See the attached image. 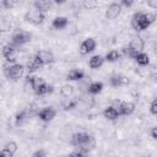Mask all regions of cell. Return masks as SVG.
Segmentation results:
<instances>
[{
    "instance_id": "obj_35",
    "label": "cell",
    "mask_w": 157,
    "mask_h": 157,
    "mask_svg": "<svg viewBox=\"0 0 157 157\" xmlns=\"http://www.w3.org/2000/svg\"><path fill=\"white\" fill-rule=\"evenodd\" d=\"M85 6L91 9V7H94L96 6V0H85Z\"/></svg>"
},
{
    "instance_id": "obj_4",
    "label": "cell",
    "mask_w": 157,
    "mask_h": 157,
    "mask_svg": "<svg viewBox=\"0 0 157 157\" xmlns=\"http://www.w3.org/2000/svg\"><path fill=\"white\" fill-rule=\"evenodd\" d=\"M31 39H32V34L29 32L23 31V29H17L11 36V44H13L15 47H21L31 42Z\"/></svg>"
},
{
    "instance_id": "obj_17",
    "label": "cell",
    "mask_w": 157,
    "mask_h": 157,
    "mask_svg": "<svg viewBox=\"0 0 157 157\" xmlns=\"http://www.w3.org/2000/svg\"><path fill=\"white\" fill-rule=\"evenodd\" d=\"M42 67H43V65L39 63V60H38L36 56L31 58V59L27 61V64H26V69H27V71H28L29 74H33V72L38 71L39 69H42Z\"/></svg>"
},
{
    "instance_id": "obj_28",
    "label": "cell",
    "mask_w": 157,
    "mask_h": 157,
    "mask_svg": "<svg viewBox=\"0 0 157 157\" xmlns=\"http://www.w3.org/2000/svg\"><path fill=\"white\" fill-rule=\"evenodd\" d=\"M18 4V0H1V7L4 9H13Z\"/></svg>"
},
{
    "instance_id": "obj_24",
    "label": "cell",
    "mask_w": 157,
    "mask_h": 157,
    "mask_svg": "<svg viewBox=\"0 0 157 157\" xmlns=\"http://www.w3.org/2000/svg\"><path fill=\"white\" fill-rule=\"evenodd\" d=\"M76 105H77V101L72 99L70 97H64V99L61 101V108L64 110H71V109L76 108Z\"/></svg>"
},
{
    "instance_id": "obj_34",
    "label": "cell",
    "mask_w": 157,
    "mask_h": 157,
    "mask_svg": "<svg viewBox=\"0 0 157 157\" xmlns=\"http://www.w3.org/2000/svg\"><path fill=\"white\" fill-rule=\"evenodd\" d=\"M150 135L153 140H157V128L156 126H152L151 130H150Z\"/></svg>"
},
{
    "instance_id": "obj_27",
    "label": "cell",
    "mask_w": 157,
    "mask_h": 157,
    "mask_svg": "<svg viewBox=\"0 0 157 157\" xmlns=\"http://www.w3.org/2000/svg\"><path fill=\"white\" fill-rule=\"evenodd\" d=\"M120 54H123V55H125V56H128V58H130V59H134L135 55L137 54V52H135L134 49H131V48L128 45V47H124V48L121 49Z\"/></svg>"
},
{
    "instance_id": "obj_19",
    "label": "cell",
    "mask_w": 157,
    "mask_h": 157,
    "mask_svg": "<svg viewBox=\"0 0 157 157\" xmlns=\"http://www.w3.org/2000/svg\"><path fill=\"white\" fill-rule=\"evenodd\" d=\"M104 56H102V55H99V54H96V55H93L91 59H90V61H88V66L91 67V69H93V70H97V69H99L103 64H104Z\"/></svg>"
},
{
    "instance_id": "obj_33",
    "label": "cell",
    "mask_w": 157,
    "mask_h": 157,
    "mask_svg": "<svg viewBox=\"0 0 157 157\" xmlns=\"http://www.w3.org/2000/svg\"><path fill=\"white\" fill-rule=\"evenodd\" d=\"M0 156H1V157H12L13 155H12L11 152H9L6 148H1V150H0Z\"/></svg>"
},
{
    "instance_id": "obj_11",
    "label": "cell",
    "mask_w": 157,
    "mask_h": 157,
    "mask_svg": "<svg viewBox=\"0 0 157 157\" xmlns=\"http://www.w3.org/2000/svg\"><path fill=\"white\" fill-rule=\"evenodd\" d=\"M128 83H129V80L120 74H113L109 77V85L112 87H120V86H124Z\"/></svg>"
},
{
    "instance_id": "obj_22",
    "label": "cell",
    "mask_w": 157,
    "mask_h": 157,
    "mask_svg": "<svg viewBox=\"0 0 157 157\" xmlns=\"http://www.w3.org/2000/svg\"><path fill=\"white\" fill-rule=\"evenodd\" d=\"M134 60L140 66H147L150 64V56L146 53H144V52H137V54L135 55Z\"/></svg>"
},
{
    "instance_id": "obj_16",
    "label": "cell",
    "mask_w": 157,
    "mask_h": 157,
    "mask_svg": "<svg viewBox=\"0 0 157 157\" xmlns=\"http://www.w3.org/2000/svg\"><path fill=\"white\" fill-rule=\"evenodd\" d=\"M52 4H53V0H36L33 6H34L36 10L45 13L52 7Z\"/></svg>"
},
{
    "instance_id": "obj_29",
    "label": "cell",
    "mask_w": 157,
    "mask_h": 157,
    "mask_svg": "<svg viewBox=\"0 0 157 157\" xmlns=\"http://www.w3.org/2000/svg\"><path fill=\"white\" fill-rule=\"evenodd\" d=\"M4 148H6L9 152H11V153L15 156V153H16V151H17V144L13 142V141H10V142H7V144L4 146Z\"/></svg>"
},
{
    "instance_id": "obj_32",
    "label": "cell",
    "mask_w": 157,
    "mask_h": 157,
    "mask_svg": "<svg viewBox=\"0 0 157 157\" xmlns=\"http://www.w3.org/2000/svg\"><path fill=\"white\" fill-rule=\"evenodd\" d=\"M45 156H47V152L43 150H37L32 153V157H45Z\"/></svg>"
},
{
    "instance_id": "obj_12",
    "label": "cell",
    "mask_w": 157,
    "mask_h": 157,
    "mask_svg": "<svg viewBox=\"0 0 157 157\" xmlns=\"http://www.w3.org/2000/svg\"><path fill=\"white\" fill-rule=\"evenodd\" d=\"M33 92H34L37 96H39V97L45 96V94H50V93L54 92V86H53V85H49V83H47V82H44V83L37 86V87L33 90Z\"/></svg>"
},
{
    "instance_id": "obj_18",
    "label": "cell",
    "mask_w": 157,
    "mask_h": 157,
    "mask_svg": "<svg viewBox=\"0 0 157 157\" xmlns=\"http://www.w3.org/2000/svg\"><path fill=\"white\" fill-rule=\"evenodd\" d=\"M83 77H85V72L80 69H71L66 75L67 81H81Z\"/></svg>"
},
{
    "instance_id": "obj_9",
    "label": "cell",
    "mask_w": 157,
    "mask_h": 157,
    "mask_svg": "<svg viewBox=\"0 0 157 157\" xmlns=\"http://www.w3.org/2000/svg\"><path fill=\"white\" fill-rule=\"evenodd\" d=\"M97 47V43L93 38H86L81 44H80V53L82 55H87L90 53H92Z\"/></svg>"
},
{
    "instance_id": "obj_6",
    "label": "cell",
    "mask_w": 157,
    "mask_h": 157,
    "mask_svg": "<svg viewBox=\"0 0 157 157\" xmlns=\"http://www.w3.org/2000/svg\"><path fill=\"white\" fill-rule=\"evenodd\" d=\"M17 47H15L13 44L9 43V44H5L2 47V50H1V54L4 56V59L7 61V63H15L16 61V56H17V50H16Z\"/></svg>"
},
{
    "instance_id": "obj_26",
    "label": "cell",
    "mask_w": 157,
    "mask_h": 157,
    "mask_svg": "<svg viewBox=\"0 0 157 157\" xmlns=\"http://www.w3.org/2000/svg\"><path fill=\"white\" fill-rule=\"evenodd\" d=\"M72 93H74V87L71 85H64L60 88V94L63 97H71Z\"/></svg>"
},
{
    "instance_id": "obj_8",
    "label": "cell",
    "mask_w": 157,
    "mask_h": 157,
    "mask_svg": "<svg viewBox=\"0 0 157 157\" xmlns=\"http://www.w3.org/2000/svg\"><path fill=\"white\" fill-rule=\"evenodd\" d=\"M34 56L39 60V63H40L43 66H44V65H49V64H52V63L54 61V55H53V53H52L50 50H47V49L38 50Z\"/></svg>"
},
{
    "instance_id": "obj_2",
    "label": "cell",
    "mask_w": 157,
    "mask_h": 157,
    "mask_svg": "<svg viewBox=\"0 0 157 157\" xmlns=\"http://www.w3.org/2000/svg\"><path fill=\"white\" fill-rule=\"evenodd\" d=\"M70 144L74 147H82L91 151L94 147L96 141H94V137L87 132H75L70 139Z\"/></svg>"
},
{
    "instance_id": "obj_39",
    "label": "cell",
    "mask_w": 157,
    "mask_h": 157,
    "mask_svg": "<svg viewBox=\"0 0 157 157\" xmlns=\"http://www.w3.org/2000/svg\"><path fill=\"white\" fill-rule=\"evenodd\" d=\"M0 32H1V28H0Z\"/></svg>"
},
{
    "instance_id": "obj_37",
    "label": "cell",
    "mask_w": 157,
    "mask_h": 157,
    "mask_svg": "<svg viewBox=\"0 0 157 157\" xmlns=\"http://www.w3.org/2000/svg\"><path fill=\"white\" fill-rule=\"evenodd\" d=\"M55 4H58V5H63V4H65L66 2V0H53Z\"/></svg>"
},
{
    "instance_id": "obj_7",
    "label": "cell",
    "mask_w": 157,
    "mask_h": 157,
    "mask_svg": "<svg viewBox=\"0 0 157 157\" xmlns=\"http://www.w3.org/2000/svg\"><path fill=\"white\" fill-rule=\"evenodd\" d=\"M55 115H56V110L53 107H44L37 112V117L44 123L52 121L55 118Z\"/></svg>"
},
{
    "instance_id": "obj_30",
    "label": "cell",
    "mask_w": 157,
    "mask_h": 157,
    "mask_svg": "<svg viewBox=\"0 0 157 157\" xmlns=\"http://www.w3.org/2000/svg\"><path fill=\"white\" fill-rule=\"evenodd\" d=\"M150 113L152 115H157V99H152L151 104H150Z\"/></svg>"
},
{
    "instance_id": "obj_10",
    "label": "cell",
    "mask_w": 157,
    "mask_h": 157,
    "mask_svg": "<svg viewBox=\"0 0 157 157\" xmlns=\"http://www.w3.org/2000/svg\"><path fill=\"white\" fill-rule=\"evenodd\" d=\"M121 12V5L118 2H112L105 10V17L108 20H115Z\"/></svg>"
},
{
    "instance_id": "obj_14",
    "label": "cell",
    "mask_w": 157,
    "mask_h": 157,
    "mask_svg": "<svg viewBox=\"0 0 157 157\" xmlns=\"http://www.w3.org/2000/svg\"><path fill=\"white\" fill-rule=\"evenodd\" d=\"M69 25V20L65 16H56L53 21H52V27L56 31H61L64 28H66V26Z\"/></svg>"
},
{
    "instance_id": "obj_1",
    "label": "cell",
    "mask_w": 157,
    "mask_h": 157,
    "mask_svg": "<svg viewBox=\"0 0 157 157\" xmlns=\"http://www.w3.org/2000/svg\"><path fill=\"white\" fill-rule=\"evenodd\" d=\"M155 22V15L152 13H144V12H135L131 17V26L135 31H145Z\"/></svg>"
},
{
    "instance_id": "obj_21",
    "label": "cell",
    "mask_w": 157,
    "mask_h": 157,
    "mask_svg": "<svg viewBox=\"0 0 157 157\" xmlns=\"http://www.w3.org/2000/svg\"><path fill=\"white\" fill-rule=\"evenodd\" d=\"M103 87H104V86H103L102 82H99V81H93V82H91V83L87 86V93H90V94H92V96L98 94V93L102 92Z\"/></svg>"
},
{
    "instance_id": "obj_13",
    "label": "cell",
    "mask_w": 157,
    "mask_h": 157,
    "mask_svg": "<svg viewBox=\"0 0 157 157\" xmlns=\"http://www.w3.org/2000/svg\"><path fill=\"white\" fill-rule=\"evenodd\" d=\"M134 110H135V104L132 102H123V101H121V103L119 105V109H118L119 114L124 115V117L131 115L134 113Z\"/></svg>"
},
{
    "instance_id": "obj_25",
    "label": "cell",
    "mask_w": 157,
    "mask_h": 157,
    "mask_svg": "<svg viewBox=\"0 0 157 157\" xmlns=\"http://www.w3.org/2000/svg\"><path fill=\"white\" fill-rule=\"evenodd\" d=\"M120 56H121L120 52H118V50H110V52H108L105 54L104 60L108 61V63H115V61H118L120 59Z\"/></svg>"
},
{
    "instance_id": "obj_31",
    "label": "cell",
    "mask_w": 157,
    "mask_h": 157,
    "mask_svg": "<svg viewBox=\"0 0 157 157\" xmlns=\"http://www.w3.org/2000/svg\"><path fill=\"white\" fill-rule=\"evenodd\" d=\"M134 2H135V0H120V5L121 6H124V7H131L132 5H134Z\"/></svg>"
},
{
    "instance_id": "obj_20",
    "label": "cell",
    "mask_w": 157,
    "mask_h": 157,
    "mask_svg": "<svg viewBox=\"0 0 157 157\" xmlns=\"http://www.w3.org/2000/svg\"><path fill=\"white\" fill-rule=\"evenodd\" d=\"M103 117L105 119H108V120H117L120 117V114H119V112L113 105H108L103 110Z\"/></svg>"
},
{
    "instance_id": "obj_36",
    "label": "cell",
    "mask_w": 157,
    "mask_h": 157,
    "mask_svg": "<svg viewBox=\"0 0 157 157\" xmlns=\"http://www.w3.org/2000/svg\"><path fill=\"white\" fill-rule=\"evenodd\" d=\"M147 6L150 9H157V0H147Z\"/></svg>"
},
{
    "instance_id": "obj_15",
    "label": "cell",
    "mask_w": 157,
    "mask_h": 157,
    "mask_svg": "<svg viewBox=\"0 0 157 157\" xmlns=\"http://www.w3.org/2000/svg\"><path fill=\"white\" fill-rule=\"evenodd\" d=\"M129 47L131 49H134L135 52H142L144 47H145V42L140 36H134L129 43Z\"/></svg>"
},
{
    "instance_id": "obj_38",
    "label": "cell",
    "mask_w": 157,
    "mask_h": 157,
    "mask_svg": "<svg viewBox=\"0 0 157 157\" xmlns=\"http://www.w3.org/2000/svg\"><path fill=\"white\" fill-rule=\"evenodd\" d=\"M0 11H1V5H0Z\"/></svg>"
},
{
    "instance_id": "obj_3",
    "label": "cell",
    "mask_w": 157,
    "mask_h": 157,
    "mask_svg": "<svg viewBox=\"0 0 157 157\" xmlns=\"http://www.w3.org/2000/svg\"><path fill=\"white\" fill-rule=\"evenodd\" d=\"M25 72V66L18 63H9L7 65L4 66V75L6 78L11 81H17L22 77Z\"/></svg>"
},
{
    "instance_id": "obj_5",
    "label": "cell",
    "mask_w": 157,
    "mask_h": 157,
    "mask_svg": "<svg viewBox=\"0 0 157 157\" xmlns=\"http://www.w3.org/2000/svg\"><path fill=\"white\" fill-rule=\"evenodd\" d=\"M45 20V13L44 12H40L36 9L33 10H29L25 13V21L31 23V25H34V26H38V25H42Z\"/></svg>"
},
{
    "instance_id": "obj_23",
    "label": "cell",
    "mask_w": 157,
    "mask_h": 157,
    "mask_svg": "<svg viewBox=\"0 0 157 157\" xmlns=\"http://www.w3.org/2000/svg\"><path fill=\"white\" fill-rule=\"evenodd\" d=\"M29 115H31V113H29V110H27V109H23V110L18 112V113L16 114V117H15V124H16L17 126L22 125L23 123L27 121V119L29 118Z\"/></svg>"
}]
</instances>
